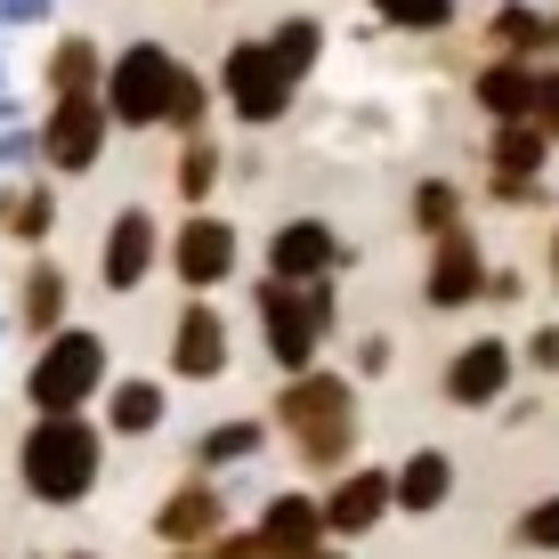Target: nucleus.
Instances as JSON below:
<instances>
[{"instance_id": "1", "label": "nucleus", "mask_w": 559, "mask_h": 559, "mask_svg": "<svg viewBox=\"0 0 559 559\" xmlns=\"http://www.w3.org/2000/svg\"><path fill=\"white\" fill-rule=\"evenodd\" d=\"M267 430L293 438V454L308 462L317 478L349 471L357 462V438H365V414H357V381L333 373V365H308V373H284L276 406H267Z\"/></svg>"}, {"instance_id": "2", "label": "nucleus", "mask_w": 559, "mask_h": 559, "mask_svg": "<svg viewBox=\"0 0 559 559\" xmlns=\"http://www.w3.org/2000/svg\"><path fill=\"white\" fill-rule=\"evenodd\" d=\"M106 478V430L90 414H33L16 438V487L41 511H82Z\"/></svg>"}, {"instance_id": "3", "label": "nucleus", "mask_w": 559, "mask_h": 559, "mask_svg": "<svg viewBox=\"0 0 559 559\" xmlns=\"http://www.w3.org/2000/svg\"><path fill=\"white\" fill-rule=\"evenodd\" d=\"M252 317H260L267 365L276 373H308V365H324V341L341 333V276H324V284L252 276Z\"/></svg>"}, {"instance_id": "4", "label": "nucleus", "mask_w": 559, "mask_h": 559, "mask_svg": "<svg viewBox=\"0 0 559 559\" xmlns=\"http://www.w3.org/2000/svg\"><path fill=\"white\" fill-rule=\"evenodd\" d=\"M114 381V349L98 324H57L49 341H33V365L25 381H16V397H25L33 414H90L106 397Z\"/></svg>"}, {"instance_id": "5", "label": "nucleus", "mask_w": 559, "mask_h": 559, "mask_svg": "<svg viewBox=\"0 0 559 559\" xmlns=\"http://www.w3.org/2000/svg\"><path fill=\"white\" fill-rule=\"evenodd\" d=\"M170 82H179V49L139 33V41L106 49V82H98V106L114 122V139H146L163 130V106H170Z\"/></svg>"}, {"instance_id": "6", "label": "nucleus", "mask_w": 559, "mask_h": 559, "mask_svg": "<svg viewBox=\"0 0 559 559\" xmlns=\"http://www.w3.org/2000/svg\"><path fill=\"white\" fill-rule=\"evenodd\" d=\"M211 90H219V114L243 130H284L300 106V82L276 66V49L260 41V33H236V41L219 49V73H211Z\"/></svg>"}, {"instance_id": "7", "label": "nucleus", "mask_w": 559, "mask_h": 559, "mask_svg": "<svg viewBox=\"0 0 559 559\" xmlns=\"http://www.w3.org/2000/svg\"><path fill=\"white\" fill-rule=\"evenodd\" d=\"M163 267L179 276V293H219L243 276V227L227 211H179V227H163Z\"/></svg>"}, {"instance_id": "8", "label": "nucleus", "mask_w": 559, "mask_h": 559, "mask_svg": "<svg viewBox=\"0 0 559 559\" xmlns=\"http://www.w3.org/2000/svg\"><path fill=\"white\" fill-rule=\"evenodd\" d=\"M341 267H357V243L341 236L324 211H293V219H276L267 243H260V276H276V284H324V276H341Z\"/></svg>"}, {"instance_id": "9", "label": "nucleus", "mask_w": 559, "mask_h": 559, "mask_svg": "<svg viewBox=\"0 0 559 559\" xmlns=\"http://www.w3.org/2000/svg\"><path fill=\"white\" fill-rule=\"evenodd\" d=\"M163 365H170V381H187V390H211V381H227V365H236V324H227V308L203 300V293H187L179 317H170Z\"/></svg>"}, {"instance_id": "10", "label": "nucleus", "mask_w": 559, "mask_h": 559, "mask_svg": "<svg viewBox=\"0 0 559 559\" xmlns=\"http://www.w3.org/2000/svg\"><path fill=\"white\" fill-rule=\"evenodd\" d=\"M33 130H41V170L49 179H90V170L106 163V146H114V122H106L98 98H41Z\"/></svg>"}, {"instance_id": "11", "label": "nucleus", "mask_w": 559, "mask_h": 559, "mask_svg": "<svg viewBox=\"0 0 559 559\" xmlns=\"http://www.w3.org/2000/svg\"><path fill=\"white\" fill-rule=\"evenodd\" d=\"M511 390H519V341L511 333H471L447 357V373H438V397L454 414H495Z\"/></svg>"}, {"instance_id": "12", "label": "nucleus", "mask_w": 559, "mask_h": 559, "mask_svg": "<svg viewBox=\"0 0 559 559\" xmlns=\"http://www.w3.org/2000/svg\"><path fill=\"white\" fill-rule=\"evenodd\" d=\"M154 267H163V219H154L146 203H122L106 219V236H98V284L114 300H130V293L154 284Z\"/></svg>"}, {"instance_id": "13", "label": "nucleus", "mask_w": 559, "mask_h": 559, "mask_svg": "<svg viewBox=\"0 0 559 559\" xmlns=\"http://www.w3.org/2000/svg\"><path fill=\"white\" fill-rule=\"evenodd\" d=\"M487 243L471 236V227H454V236L430 243V260H421V308L430 317H462V308L487 300Z\"/></svg>"}, {"instance_id": "14", "label": "nucleus", "mask_w": 559, "mask_h": 559, "mask_svg": "<svg viewBox=\"0 0 559 559\" xmlns=\"http://www.w3.org/2000/svg\"><path fill=\"white\" fill-rule=\"evenodd\" d=\"M317 503H324V535H333V544H357V535H373L381 519L397 511L390 462H349V471H333V487H324Z\"/></svg>"}, {"instance_id": "15", "label": "nucleus", "mask_w": 559, "mask_h": 559, "mask_svg": "<svg viewBox=\"0 0 559 559\" xmlns=\"http://www.w3.org/2000/svg\"><path fill=\"white\" fill-rule=\"evenodd\" d=\"M146 527H154V544H163V551H203L211 535L227 527V487H219V478H203V471L179 478V487L154 503Z\"/></svg>"}, {"instance_id": "16", "label": "nucleus", "mask_w": 559, "mask_h": 559, "mask_svg": "<svg viewBox=\"0 0 559 559\" xmlns=\"http://www.w3.org/2000/svg\"><path fill=\"white\" fill-rule=\"evenodd\" d=\"M9 324L25 341H49L57 324H73V267L49 260V252H25V267H16V308Z\"/></svg>"}, {"instance_id": "17", "label": "nucleus", "mask_w": 559, "mask_h": 559, "mask_svg": "<svg viewBox=\"0 0 559 559\" xmlns=\"http://www.w3.org/2000/svg\"><path fill=\"white\" fill-rule=\"evenodd\" d=\"M252 535H260L267 559H317L324 544H333V535H324V503H317V495H300V487L267 495L260 519H252Z\"/></svg>"}, {"instance_id": "18", "label": "nucleus", "mask_w": 559, "mask_h": 559, "mask_svg": "<svg viewBox=\"0 0 559 559\" xmlns=\"http://www.w3.org/2000/svg\"><path fill=\"white\" fill-rule=\"evenodd\" d=\"M170 421V381L163 373H114L106 381V397H98V430L106 438H130V447H139V438H154Z\"/></svg>"}, {"instance_id": "19", "label": "nucleus", "mask_w": 559, "mask_h": 559, "mask_svg": "<svg viewBox=\"0 0 559 559\" xmlns=\"http://www.w3.org/2000/svg\"><path fill=\"white\" fill-rule=\"evenodd\" d=\"M57 236V179L33 170V179H0V243L16 252H49Z\"/></svg>"}, {"instance_id": "20", "label": "nucleus", "mask_w": 559, "mask_h": 559, "mask_svg": "<svg viewBox=\"0 0 559 559\" xmlns=\"http://www.w3.org/2000/svg\"><path fill=\"white\" fill-rule=\"evenodd\" d=\"M98 82H106V41L66 25L41 57V98H98Z\"/></svg>"}, {"instance_id": "21", "label": "nucleus", "mask_w": 559, "mask_h": 559, "mask_svg": "<svg viewBox=\"0 0 559 559\" xmlns=\"http://www.w3.org/2000/svg\"><path fill=\"white\" fill-rule=\"evenodd\" d=\"M471 106H478V122H527L535 57H478L471 66Z\"/></svg>"}, {"instance_id": "22", "label": "nucleus", "mask_w": 559, "mask_h": 559, "mask_svg": "<svg viewBox=\"0 0 559 559\" xmlns=\"http://www.w3.org/2000/svg\"><path fill=\"white\" fill-rule=\"evenodd\" d=\"M390 495L406 519H438L454 503V454L447 447H414L406 462H390Z\"/></svg>"}, {"instance_id": "23", "label": "nucleus", "mask_w": 559, "mask_h": 559, "mask_svg": "<svg viewBox=\"0 0 559 559\" xmlns=\"http://www.w3.org/2000/svg\"><path fill=\"white\" fill-rule=\"evenodd\" d=\"M544 33H551V9H535V0H495V9L478 16L487 57H535V66H544Z\"/></svg>"}, {"instance_id": "24", "label": "nucleus", "mask_w": 559, "mask_h": 559, "mask_svg": "<svg viewBox=\"0 0 559 559\" xmlns=\"http://www.w3.org/2000/svg\"><path fill=\"white\" fill-rule=\"evenodd\" d=\"M219 187H227V146H219V130L179 139V154H170V195H179V211H203Z\"/></svg>"}, {"instance_id": "25", "label": "nucleus", "mask_w": 559, "mask_h": 559, "mask_svg": "<svg viewBox=\"0 0 559 559\" xmlns=\"http://www.w3.org/2000/svg\"><path fill=\"white\" fill-rule=\"evenodd\" d=\"M260 454H267V421H260V414H219V421L195 438V471H203V478L243 471V462H260Z\"/></svg>"}, {"instance_id": "26", "label": "nucleus", "mask_w": 559, "mask_h": 559, "mask_svg": "<svg viewBox=\"0 0 559 559\" xmlns=\"http://www.w3.org/2000/svg\"><path fill=\"white\" fill-rule=\"evenodd\" d=\"M260 41L276 49V66L308 90V73H317V66H324V49H333V25H324L317 9H293V16H276V25L260 33Z\"/></svg>"}, {"instance_id": "27", "label": "nucleus", "mask_w": 559, "mask_h": 559, "mask_svg": "<svg viewBox=\"0 0 559 559\" xmlns=\"http://www.w3.org/2000/svg\"><path fill=\"white\" fill-rule=\"evenodd\" d=\"M551 154L559 146L535 122H487V179H544Z\"/></svg>"}, {"instance_id": "28", "label": "nucleus", "mask_w": 559, "mask_h": 559, "mask_svg": "<svg viewBox=\"0 0 559 559\" xmlns=\"http://www.w3.org/2000/svg\"><path fill=\"white\" fill-rule=\"evenodd\" d=\"M211 114H219V90H211V73H195L179 57V82H170V106H163V130L170 139H203Z\"/></svg>"}, {"instance_id": "29", "label": "nucleus", "mask_w": 559, "mask_h": 559, "mask_svg": "<svg viewBox=\"0 0 559 559\" xmlns=\"http://www.w3.org/2000/svg\"><path fill=\"white\" fill-rule=\"evenodd\" d=\"M406 219H414V236H421V243L454 236V227H462V187L447 179V170H430V179H414V195H406Z\"/></svg>"}, {"instance_id": "30", "label": "nucleus", "mask_w": 559, "mask_h": 559, "mask_svg": "<svg viewBox=\"0 0 559 559\" xmlns=\"http://www.w3.org/2000/svg\"><path fill=\"white\" fill-rule=\"evenodd\" d=\"M365 16H373L381 33H414V41H430V33H454V0H365Z\"/></svg>"}, {"instance_id": "31", "label": "nucleus", "mask_w": 559, "mask_h": 559, "mask_svg": "<svg viewBox=\"0 0 559 559\" xmlns=\"http://www.w3.org/2000/svg\"><path fill=\"white\" fill-rule=\"evenodd\" d=\"M511 535H519V544H527L535 559H559V487H551V495H535V503L511 519Z\"/></svg>"}, {"instance_id": "32", "label": "nucleus", "mask_w": 559, "mask_h": 559, "mask_svg": "<svg viewBox=\"0 0 559 559\" xmlns=\"http://www.w3.org/2000/svg\"><path fill=\"white\" fill-rule=\"evenodd\" d=\"M33 170H41V130H33V114H25V122L0 130V179H33Z\"/></svg>"}, {"instance_id": "33", "label": "nucleus", "mask_w": 559, "mask_h": 559, "mask_svg": "<svg viewBox=\"0 0 559 559\" xmlns=\"http://www.w3.org/2000/svg\"><path fill=\"white\" fill-rule=\"evenodd\" d=\"M390 365H397V341L390 333H357L349 341V381H390Z\"/></svg>"}, {"instance_id": "34", "label": "nucleus", "mask_w": 559, "mask_h": 559, "mask_svg": "<svg viewBox=\"0 0 559 559\" xmlns=\"http://www.w3.org/2000/svg\"><path fill=\"white\" fill-rule=\"evenodd\" d=\"M519 373L559 381V324H527V341H519Z\"/></svg>"}, {"instance_id": "35", "label": "nucleus", "mask_w": 559, "mask_h": 559, "mask_svg": "<svg viewBox=\"0 0 559 559\" xmlns=\"http://www.w3.org/2000/svg\"><path fill=\"white\" fill-rule=\"evenodd\" d=\"M527 122L559 146V57H544V66H535V106H527Z\"/></svg>"}, {"instance_id": "36", "label": "nucleus", "mask_w": 559, "mask_h": 559, "mask_svg": "<svg viewBox=\"0 0 559 559\" xmlns=\"http://www.w3.org/2000/svg\"><path fill=\"white\" fill-rule=\"evenodd\" d=\"M487 203H495V211H544L551 187H544V179H487Z\"/></svg>"}, {"instance_id": "37", "label": "nucleus", "mask_w": 559, "mask_h": 559, "mask_svg": "<svg viewBox=\"0 0 559 559\" xmlns=\"http://www.w3.org/2000/svg\"><path fill=\"white\" fill-rule=\"evenodd\" d=\"M519 300H527V267H487V300H478V308H519Z\"/></svg>"}, {"instance_id": "38", "label": "nucleus", "mask_w": 559, "mask_h": 559, "mask_svg": "<svg viewBox=\"0 0 559 559\" xmlns=\"http://www.w3.org/2000/svg\"><path fill=\"white\" fill-rule=\"evenodd\" d=\"M49 16H57V0H0V33H33Z\"/></svg>"}, {"instance_id": "39", "label": "nucleus", "mask_w": 559, "mask_h": 559, "mask_svg": "<svg viewBox=\"0 0 559 559\" xmlns=\"http://www.w3.org/2000/svg\"><path fill=\"white\" fill-rule=\"evenodd\" d=\"M203 559H267V551H260V535H252V527H219V535L203 544Z\"/></svg>"}, {"instance_id": "40", "label": "nucleus", "mask_w": 559, "mask_h": 559, "mask_svg": "<svg viewBox=\"0 0 559 559\" xmlns=\"http://www.w3.org/2000/svg\"><path fill=\"white\" fill-rule=\"evenodd\" d=\"M544 276H551V293H559V211H551V236H544Z\"/></svg>"}, {"instance_id": "41", "label": "nucleus", "mask_w": 559, "mask_h": 559, "mask_svg": "<svg viewBox=\"0 0 559 559\" xmlns=\"http://www.w3.org/2000/svg\"><path fill=\"white\" fill-rule=\"evenodd\" d=\"M9 122H25V106H16V90H0V130Z\"/></svg>"}, {"instance_id": "42", "label": "nucleus", "mask_w": 559, "mask_h": 559, "mask_svg": "<svg viewBox=\"0 0 559 559\" xmlns=\"http://www.w3.org/2000/svg\"><path fill=\"white\" fill-rule=\"evenodd\" d=\"M544 57H559V9H551V33H544Z\"/></svg>"}, {"instance_id": "43", "label": "nucleus", "mask_w": 559, "mask_h": 559, "mask_svg": "<svg viewBox=\"0 0 559 559\" xmlns=\"http://www.w3.org/2000/svg\"><path fill=\"white\" fill-rule=\"evenodd\" d=\"M317 559H349V551H333V544H324V551H317Z\"/></svg>"}, {"instance_id": "44", "label": "nucleus", "mask_w": 559, "mask_h": 559, "mask_svg": "<svg viewBox=\"0 0 559 559\" xmlns=\"http://www.w3.org/2000/svg\"><path fill=\"white\" fill-rule=\"evenodd\" d=\"M0 90H9V57H0Z\"/></svg>"}, {"instance_id": "45", "label": "nucleus", "mask_w": 559, "mask_h": 559, "mask_svg": "<svg viewBox=\"0 0 559 559\" xmlns=\"http://www.w3.org/2000/svg\"><path fill=\"white\" fill-rule=\"evenodd\" d=\"M170 559H203V551H170Z\"/></svg>"}, {"instance_id": "46", "label": "nucleus", "mask_w": 559, "mask_h": 559, "mask_svg": "<svg viewBox=\"0 0 559 559\" xmlns=\"http://www.w3.org/2000/svg\"><path fill=\"white\" fill-rule=\"evenodd\" d=\"M66 559H98V551H66Z\"/></svg>"}, {"instance_id": "47", "label": "nucleus", "mask_w": 559, "mask_h": 559, "mask_svg": "<svg viewBox=\"0 0 559 559\" xmlns=\"http://www.w3.org/2000/svg\"><path fill=\"white\" fill-rule=\"evenodd\" d=\"M211 9H236V0H211Z\"/></svg>"}, {"instance_id": "48", "label": "nucleus", "mask_w": 559, "mask_h": 559, "mask_svg": "<svg viewBox=\"0 0 559 559\" xmlns=\"http://www.w3.org/2000/svg\"><path fill=\"white\" fill-rule=\"evenodd\" d=\"M0 341H9V317H0Z\"/></svg>"}, {"instance_id": "49", "label": "nucleus", "mask_w": 559, "mask_h": 559, "mask_svg": "<svg viewBox=\"0 0 559 559\" xmlns=\"http://www.w3.org/2000/svg\"><path fill=\"white\" fill-rule=\"evenodd\" d=\"M454 9H462V0H454Z\"/></svg>"}]
</instances>
